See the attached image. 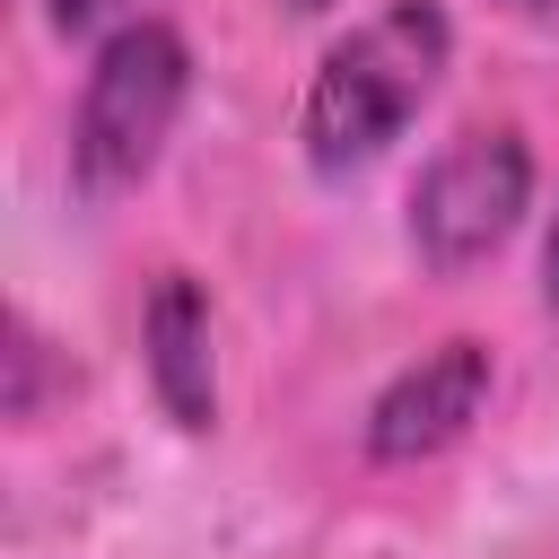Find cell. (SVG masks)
Returning a JSON list of instances; mask_svg holds the SVG:
<instances>
[{
	"label": "cell",
	"instance_id": "1",
	"mask_svg": "<svg viewBox=\"0 0 559 559\" xmlns=\"http://www.w3.org/2000/svg\"><path fill=\"white\" fill-rule=\"evenodd\" d=\"M445 52H454V26H445L437 0H393L367 26H349L323 52L314 87H306V157H314V175L341 183V175L376 166L411 131V114L437 96Z\"/></svg>",
	"mask_w": 559,
	"mask_h": 559
},
{
	"label": "cell",
	"instance_id": "2",
	"mask_svg": "<svg viewBox=\"0 0 559 559\" xmlns=\"http://www.w3.org/2000/svg\"><path fill=\"white\" fill-rule=\"evenodd\" d=\"M183 87H192V52H183L175 26L140 17V26L105 35V52L87 70V96H79V131H70V183L87 201L131 192L157 166L166 131L183 114Z\"/></svg>",
	"mask_w": 559,
	"mask_h": 559
},
{
	"label": "cell",
	"instance_id": "3",
	"mask_svg": "<svg viewBox=\"0 0 559 559\" xmlns=\"http://www.w3.org/2000/svg\"><path fill=\"white\" fill-rule=\"evenodd\" d=\"M524 201H533V148H524V131L472 122L411 183V245H419L428 271H472L480 253H498L515 236Z\"/></svg>",
	"mask_w": 559,
	"mask_h": 559
},
{
	"label": "cell",
	"instance_id": "4",
	"mask_svg": "<svg viewBox=\"0 0 559 559\" xmlns=\"http://www.w3.org/2000/svg\"><path fill=\"white\" fill-rule=\"evenodd\" d=\"M480 402H489V349L454 332V341L419 349V358L376 393V411H367V454H376V463H428V454H445V445L480 419Z\"/></svg>",
	"mask_w": 559,
	"mask_h": 559
},
{
	"label": "cell",
	"instance_id": "5",
	"mask_svg": "<svg viewBox=\"0 0 559 559\" xmlns=\"http://www.w3.org/2000/svg\"><path fill=\"white\" fill-rule=\"evenodd\" d=\"M140 341H148V384L166 402L175 428H210L218 419V376H210V297L192 271H157L148 288V314H140Z\"/></svg>",
	"mask_w": 559,
	"mask_h": 559
},
{
	"label": "cell",
	"instance_id": "6",
	"mask_svg": "<svg viewBox=\"0 0 559 559\" xmlns=\"http://www.w3.org/2000/svg\"><path fill=\"white\" fill-rule=\"evenodd\" d=\"M114 0H52V26H87V17H105Z\"/></svg>",
	"mask_w": 559,
	"mask_h": 559
},
{
	"label": "cell",
	"instance_id": "7",
	"mask_svg": "<svg viewBox=\"0 0 559 559\" xmlns=\"http://www.w3.org/2000/svg\"><path fill=\"white\" fill-rule=\"evenodd\" d=\"M542 297L559 306V218H550V245H542Z\"/></svg>",
	"mask_w": 559,
	"mask_h": 559
},
{
	"label": "cell",
	"instance_id": "8",
	"mask_svg": "<svg viewBox=\"0 0 559 559\" xmlns=\"http://www.w3.org/2000/svg\"><path fill=\"white\" fill-rule=\"evenodd\" d=\"M507 9H524V17H542V9H559V0H507Z\"/></svg>",
	"mask_w": 559,
	"mask_h": 559
},
{
	"label": "cell",
	"instance_id": "9",
	"mask_svg": "<svg viewBox=\"0 0 559 559\" xmlns=\"http://www.w3.org/2000/svg\"><path fill=\"white\" fill-rule=\"evenodd\" d=\"M288 9H306V17H314V9H332V0H288Z\"/></svg>",
	"mask_w": 559,
	"mask_h": 559
}]
</instances>
